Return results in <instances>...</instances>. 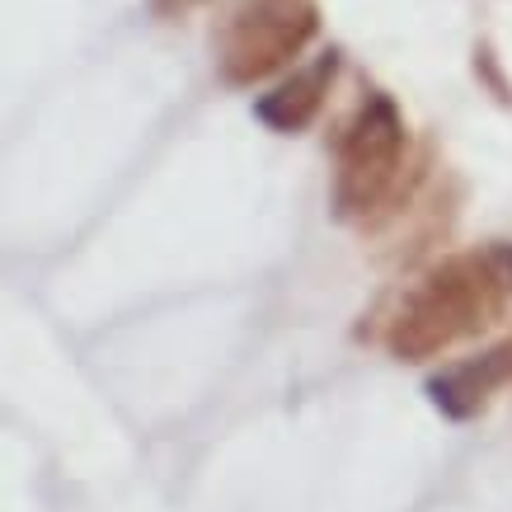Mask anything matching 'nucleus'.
<instances>
[{
  "label": "nucleus",
  "mask_w": 512,
  "mask_h": 512,
  "mask_svg": "<svg viewBox=\"0 0 512 512\" xmlns=\"http://www.w3.org/2000/svg\"><path fill=\"white\" fill-rule=\"evenodd\" d=\"M475 76L489 85V94H494L498 104H512V85L503 80V71H498V57H494V47L489 43L475 47Z\"/></svg>",
  "instance_id": "6"
},
{
  "label": "nucleus",
  "mask_w": 512,
  "mask_h": 512,
  "mask_svg": "<svg viewBox=\"0 0 512 512\" xmlns=\"http://www.w3.org/2000/svg\"><path fill=\"white\" fill-rule=\"evenodd\" d=\"M202 0H151V10L156 15H165V19H184L188 10H198Z\"/></svg>",
  "instance_id": "7"
},
{
  "label": "nucleus",
  "mask_w": 512,
  "mask_h": 512,
  "mask_svg": "<svg viewBox=\"0 0 512 512\" xmlns=\"http://www.w3.org/2000/svg\"><path fill=\"white\" fill-rule=\"evenodd\" d=\"M320 29L315 0H235L217 33V71L226 85H259L292 62Z\"/></svg>",
  "instance_id": "3"
},
{
  "label": "nucleus",
  "mask_w": 512,
  "mask_h": 512,
  "mask_svg": "<svg viewBox=\"0 0 512 512\" xmlns=\"http://www.w3.org/2000/svg\"><path fill=\"white\" fill-rule=\"evenodd\" d=\"M404 151H409V132L395 109V99L372 90L357 113L348 118L339 137V165H334V217L339 221H376L390 212V202L404 188Z\"/></svg>",
  "instance_id": "2"
},
{
  "label": "nucleus",
  "mask_w": 512,
  "mask_h": 512,
  "mask_svg": "<svg viewBox=\"0 0 512 512\" xmlns=\"http://www.w3.org/2000/svg\"><path fill=\"white\" fill-rule=\"evenodd\" d=\"M339 76V52H325V57H315L306 71H296L292 80H282L273 94H264L259 104H254V118L273 132H306V127L320 118L325 109V94Z\"/></svg>",
  "instance_id": "5"
},
{
  "label": "nucleus",
  "mask_w": 512,
  "mask_h": 512,
  "mask_svg": "<svg viewBox=\"0 0 512 512\" xmlns=\"http://www.w3.org/2000/svg\"><path fill=\"white\" fill-rule=\"evenodd\" d=\"M489 254H494V264H498V273H503V282L512 287V245H494Z\"/></svg>",
  "instance_id": "8"
},
{
  "label": "nucleus",
  "mask_w": 512,
  "mask_h": 512,
  "mask_svg": "<svg viewBox=\"0 0 512 512\" xmlns=\"http://www.w3.org/2000/svg\"><path fill=\"white\" fill-rule=\"evenodd\" d=\"M503 386H512V334L503 343H494L489 353L466 357V362H451L442 372L428 376V400H433L437 414L466 423L475 414L489 409Z\"/></svg>",
  "instance_id": "4"
},
{
  "label": "nucleus",
  "mask_w": 512,
  "mask_h": 512,
  "mask_svg": "<svg viewBox=\"0 0 512 512\" xmlns=\"http://www.w3.org/2000/svg\"><path fill=\"white\" fill-rule=\"evenodd\" d=\"M512 287L498 273L494 254H451L433 264L386 320V348L400 362H428L456 343L475 339L508 315Z\"/></svg>",
  "instance_id": "1"
}]
</instances>
